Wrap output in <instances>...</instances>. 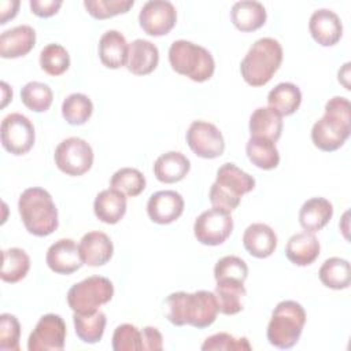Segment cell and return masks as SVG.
I'll list each match as a JSON object with an SVG mask.
<instances>
[{
    "mask_svg": "<svg viewBox=\"0 0 351 351\" xmlns=\"http://www.w3.org/2000/svg\"><path fill=\"white\" fill-rule=\"evenodd\" d=\"M166 317L176 326L191 325L197 329L207 328L214 324L218 315V303L214 292L196 291L173 292L166 300Z\"/></svg>",
    "mask_w": 351,
    "mask_h": 351,
    "instance_id": "1",
    "label": "cell"
},
{
    "mask_svg": "<svg viewBox=\"0 0 351 351\" xmlns=\"http://www.w3.org/2000/svg\"><path fill=\"white\" fill-rule=\"evenodd\" d=\"M351 132V106L348 99L335 96L325 104V114L311 129L313 144L324 151L333 152L344 145Z\"/></svg>",
    "mask_w": 351,
    "mask_h": 351,
    "instance_id": "2",
    "label": "cell"
},
{
    "mask_svg": "<svg viewBox=\"0 0 351 351\" xmlns=\"http://www.w3.org/2000/svg\"><path fill=\"white\" fill-rule=\"evenodd\" d=\"M18 211L26 230L33 236H49L59 225L58 208L51 193L43 188L25 189L18 200Z\"/></svg>",
    "mask_w": 351,
    "mask_h": 351,
    "instance_id": "3",
    "label": "cell"
},
{
    "mask_svg": "<svg viewBox=\"0 0 351 351\" xmlns=\"http://www.w3.org/2000/svg\"><path fill=\"white\" fill-rule=\"evenodd\" d=\"M282 62V47L271 38L256 40L240 63V73L244 81L251 86L266 85Z\"/></svg>",
    "mask_w": 351,
    "mask_h": 351,
    "instance_id": "4",
    "label": "cell"
},
{
    "mask_svg": "<svg viewBox=\"0 0 351 351\" xmlns=\"http://www.w3.org/2000/svg\"><path fill=\"white\" fill-rule=\"evenodd\" d=\"M255 188V178L243 171L234 163H223L217 170L215 182L210 188V202L213 207H218L232 213L241 202V196Z\"/></svg>",
    "mask_w": 351,
    "mask_h": 351,
    "instance_id": "5",
    "label": "cell"
},
{
    "mask_svg": "<svg viewBox=\"0 0 351 351\" xmlns=\"http://www.w3.org/2000/svg\"><path fill=\"white\" fill-rule=\"evenodd\" d=\"M306 324V311L295 300L280 302L270 317L266 336L271 346L287 350L293 347L303 332Z\"/></svg>",
    "mask_w": 351,
    "mask_h": 351,
    "instance_id": "6",
    "label": "cell"
},
{
    "mask_svg": "<svg viewBox=\"0 0 351 351\" xmlns=\"http://www.w3.org/2000/svg\"><path fill=\"white\" fill-rule=\"evenodd\" d=\"M171 69L195 82L210 80L215 70L213 55L204 48L186 40H177L169 48Z\"/></svg>",
    "mask_w": 351,
    "mask_h": 351,
    "instance_id": "7",
    "label": "cell"
},
{
    "mask_svg": "<svg viewBox=\"0 0 351 351\" xmlns=\"http://www.w3.org/2000/svg\"><path fill=\"white\" fill-rule=\"evenodd\" d=\"M112 296L114 285L107 277L90 276L69 289L67 304L74 313H89L108 303Z\"/></svg>",
    "mask_w": 351,
    "mask_h": 351,
    "instance_id": "8",
    "label": "cell"
},
{
    "mask_svg": "<svg viewBox=\"0 0 351 351\" xmlns=\"http://www.w3.org/2000/svg\"><path fill=\"white\" fill-rule=\"evenodd\" d=\"M56 167L71 177L82 176L93 165V149L81 137H69L58 144L53 154Z\"/></svg>",
    "mask_w": 351,
    "mask_h": 351,
    "instance_id": "9",
    "label": "cell"
},
{
    "mask_svg": "<svg viewBox=\"0 0 351 351\" xmlns=\"http://www.w3.org/2000/svg\"><path fill=\"white\" fill-rule=\"evenodd\" d=\"M233 219L229 211L213 207L203 211L193 223L196 240L204 245H219L232 234Z\"/></svg>",
    "mask_w": 351,
    "mask_h": 351,
    "instance_id": "10",
    "label": "cell"
},
{
    "mask_svg": "<svg viewBox=\"0 0 351 351\" xmlns=\"http://www.w3.org/2000/svg\"><path fill=\"white\" fill-rule=\"evenodd\" d=\"M1 145L12 155H25L34 145V126L32 121L19 112H11L1 121Z\"/></svg>",
    "mask_w": 351,
    "mask_h": 351,
    "instance_id": "11",
    "label": "cell"
},
{
    "mask_svg": "<svg viewBox=\"0 0 351 351\" xmlns=\"http://www.w3.org/2000/svg\"><path fill=\"white\" fill-rule=\"evenodd\" d=\"M191 151L203 159H215L225 151V140L219 129L206 121H193L186 132Z\"/></svg>",
    "mask_w": 351,
    "mask_h": 351,
    "instance_id": "12",
    "label": "cell"
},
{
    "mask_svg": "<svg viewBox=\"0 0 351 351\" xmlns=\"http://www.w3.org/2000/svg\"><path fill=\"white\" fill-rule=\"evenodd\" d=\"M66 324L58 314H45L36 324L27 340L29 351H60L64 348Z\"/></svg>",
    "mask_w": 351,
    "mask_h": 351,
    "instance_id": "13",
    "label": "cell"
},
{
    "mask_svg": "<svg viewBox=\"0 0 351 351\" xmlns=\"http://www.w3.org/2000/svg\"><path fill=\"white\" fill-rule=\"evenodd\" d=\"M138 22L148 36H166L176 26V7L167 0H149L141 7Z\"/></svg>",
    "mask_w": 351,
    "mask_h": 351,
    "instance_id": "14",
    "label": "cell"
},
{
    "mask_svg": "<svg viewBox=\"0 0 351 351\" xmlns=\"http://www.w3.org/2000/svg\"><path fill=\"white\" fill-rule=\"evenodd\" d=\"M184 206V199L178 192L158 191L147 202V214L152 222L167 225L181 217Z\"/></svg>",
    "mask_w": 351,
    "mask_h": 351,
    "instance_id": "15",
    "label": "cell"
},
{
    "mask_svg": "<svg viewBox=\"0 0 351 351\" xmlns=\"http://www.w3.org/2000/svg\"><path fill=\"white\" fill-rule=\"evenodd\" d=\"M47 266L58 274H71L81 269L84 261L77 243L71 239H59L49 245L45 255Z\"/></svg>",
    "mask_w": 351,
    "mask_h": 351,
    "instance_id": "16",
    "label": "cell"
},
{
    "mask_svg": "<svg viewBox=\"0 0 351 351\" xmlns=\"http://www.w3.org/2000/svg\"><path fill=\"white\" fill-rule=\"evenodd\" d=\"M308 30L314 41L322 47L337 44L343 36V25L339 15L328 8L315 10L311 14Z\"/></svg>",
    "mask_w": 351,
    "mask_h": 351,
    "instance_id": "17",
    "label": "cell"
},
{
    "mask_svg": "<svg viewBox=\"0 0 351 351\" xmlns=\"http://www.w3.org/2000/svg\"><path fill=\"white\" fill-rule=\"evenodd\" d=\"M78 248L84 265L92 267L106 265L114 254V245L111 239L106 233L99 230L85 233L78 244Z\"/></svg>",
    "mask_w": 351,
    "mask_h": 351,
    "instance_id": "18",
    "label": "cell"
},
{
    "mask_svg": "<svg viewBox=\"0 0 351 351\" xmlns=\"http://www.w3.org/2000/svg\"><path fill=\"white\" fill-rule=\"evenodd\" d=\"M36 45V32L29 25L8 29L0 36V56L15 59L27 55Z\"/></svg>",
    "mask_w": 351,
    "mask_h": 351,
    "instance_id": "19",
    "label": "cell"
},
{
    "mask_svg": "<svg viewBox=\"0 0 351 351\" xmlns=\"http://www.w3.org/2000/svg\"><path fill=\"white\" fill-rule=\"evenodd\" d=\"M243 244L251 256L265 259L274 252L277 247V236L269 225L256 222L251 223L244 230Z\"/></svg>",
    "mask_w": 351,
    "mask_h": 351,
    "instance_id": "20",
    "label": "cell"
},
{
    "mask_svg": "<svg viewBox=\"0 0 351 351\" xmlns=\"http://www.w3.org/2000/svg\"><path fill=\"white\" fill-rule=\"evenodd\" d=\"M159 63V51L148 40L137 38L129 44L126 67L134 75H147L152 73Z\"/></svg>",
    "mask_w": 351,
    "mask_h": 351,
    "instance_id": "21",
    "label": "cell"
},
{
    "mask_svg": "<svg viewBox=\"0 0 351 351\" xmlns=\"http://www.w3.org/2000/svg\"><path fill=\"white\" fill-rule=\"evenodd\" d=\"M129 44L125 36L118 30H107L99 40L100 62L108 69H121L126 66Z\"/></svg>",
    "mask_w": 351,
    "mask_h": 351,
    "instance_id": "22",
    "label": "cell"
},
{
    "mask_svg": "<svg viewBox=\"0 0 351 351\" xmlns=\"http://www.w3.org/2000/svg\"><path fill=\"white\" fill-rule=\"evenodd\" d=\"M93 213L104 223H118L126 213V196L114 188L103 189L95 197Z\"/></svg>",
    "mask_w": 351,
    "mask_h": 351,
    "instance_id": "23",
    "label": "cell"
},
{
    "mask_svg": "<svg viewBox=\"0 0 351 351\" xmlns=\"http://www.w3.org/2000/svg\"><path fill=\"white\" fill-rule=\"evenodd\" d=\"M319 241L310 232H300L289 237L285 247V256L296 266H308L319 255Z\"/></svg>",
    "mask_w": 351,
    "mask_h": 351,
    "instance_id": "24",
    "label": "cell"
},
{
    "mask_svg": "<svg viewBox=\"0 0 351 351\" xmlns=\"http://www.w3.org/2000/svg\"><path fill=\"white\" fill-rule=\"evenodd\" d=\"M189 169V159L178 151L165 152L154 163V174L163 184H174L184 180Z\"/></svg>",
    "mask_w": 351,
    "mask_h": 351,
    "instance_id": "25",
    "label": "cell"
},
{
    "mask_svg": "<svg viewBox=\"0 0 351 351\" xmlns=\"http://www.w3.org/2000/svg\"><path fill=\"white\" fill-rule=\"evenodd\" d=\"M266 8L262 3L254 0H241L233 4L230 19L240 32H254L266 23Z\"/></svg>",
    "mask_w": 351,
    "mask_h": 351,
    "instance_id": "26",
    "label": "cell"
},
{
    "mask_svg": "<svg viewBox=\"0 0 351 351\" xmlns=\"http://www.w3.org/2000/svg\"><path fill=\"white\" fill-rule=\"evenodd\" d=\"M333 215V206L325 197H311L299 210V223L304 232L315 233L325 228Z\"/></svg>",
    "mask_w": 351,
    "mask_h": 351,
    "instance_id": "27",
    "label": "cell"
},
{
    "mask_svg": "<svg viewBox=\"0 0 351 351\" xmlns=\"http://www.w3.org/2000/svg\"><path fill=\"white\" fill-rule=\"evenodd\" d=\"M214 293L218 303V313L234 315L243 310L244 298L247 295L243 281L218 280Z\"/></svg>",
    "mask_w": 351,
    "mask_h": 351,
    "instance_id": "28",
    "label": "cell"
},
{
    "mask_svg": "<svg viewBox=\"0 0 351 351\" xmlns=\"http://www.w3.org/2000/svg\"><path fill=\"white\" fill-rule=\"evenodd\" d=\"M251 137H262L270 141H277L282 133V117L267 107H258L250 117Z\"/></svg>",
    "mask_w": 351,
    "mask_h": 351,
    "instance_id": "29",
    "label": "cell"
},
{
    "mask_svg": "<svg viewBox=\"0 0 351 351\" xmlns=\"http://www.w3.org/2000/svg\"><path fill=\"white\" fill-rule=\"evenodd\" d=\"M74 329L77 337L88 344H95L101 340L106 329V314L99 308L89 313H74Z\"/></svg>",
    "mask_w": 351,
    "mask_h": 351,
    "instance_id": "30",
    "label": "cell"
},
{
    "mask_svg": "<svg viewBox=\"0 0 351 351\" xmlns=\"http://www.w3.org/2000/svg\"><path fill=\"white\" fill-rule=\"evenodd\" d=\"M302 103V92L292 82L277 84L267 95V104L281 117L296 112Z\"/></svg>",
    "mask_w": 351,
    "mask_h": 351,
    "instance_id": "31",
    "label": "cell"
},
{
    "mask_svg": "<svg viewBox=\"0 0 351 351\" xmlns=\"http://www.w3.org/2000/svg\"><path fill=\"white\" fill-rule=\"evenodd\" d=\"M318 277L326 288L336 291L346 289L351 284L350 262L339 256H332L321 265Z\"/></svg>",
    "mask_w": 351,
    "mask_h": 351,
    "instance_id": "32",
    "label": "cell"
},
{
    "mask_svg": "<svg viewBox=\"0 0 351 351\" xmlns=\"http://www.w3.org/2000/svg\"><path fill=\"white\" fill-rule=\"evenodd\" d=\"M245 152L252 165L262 170H273L280 163V154L274 141L262 137H250Z\"/></svg>",
    "mask_w": 351,
    "mask_h": 351,
    "instance_id": "33",
    "label": "cell"
},
{
    "mask_svg": "<svg viewBox=\"0 0 351 351\" xmlns=\"http://www.w3.org/2000/svg\"><path fill=\"white\" fill-rule=\"evenodd\" d=\"M3 263L0 278L4 282L15 284L26 277L30 269V258L29 255L18 247H12L3 251Z\"/></svg>",
    "mask_w": 351,
    "mask_h": 351,
    "instance_id": "34",
    "label": "cell"
},
{
    "mask_svg": "<svg viewBox=\"0 0 351 351\" xmlns=\"http://www.w3.org/2000/svg\"><path fill=\"white\" fill-rule=\"evenodd\" d=\"M93 112L92 100L84 93H71L62 103V115L67 123L84 125Z\"/></svg>",
    "mask_w": 351,
    "mask_h": 351,
    "instance_id": "35",
    "label": "cell"
},
{
    "mask_svg": "<svg viewBox=\"0 0 351 351\" xmlns=\"http://www.w3.org/2000/svg\"><path fill=\"white\" fill-rule=\"evenodd\" d=\"M110 188L119 191L125 196L134 197L145 189V177L134 167H122L112 174Z\"/></svg>",
    "mask_w": 351,
    "mask_h": 351,
    "instance_id": "36",
    "label": "cell"
},
{
    "mask_svg": "<svg viewBox=\"0 0 351 351\" xmlns=\"http://www.w3.org/2000/svg\"><path fill=\"white\" fill-rule=\"evenodd\" d=\"M21 100L30 111L44 112L49 110L53 100V93L47 84L32 81L21 89Z\"/></svg>",
    "mask_w": 351,
    "mask_h": 351,
    "instance_id": "37",
    "label": "cell"
},
{
    "mask_svg": "<svg viewBox=\"0 0 351 351\" xmlns=\"http://www.w3.org/2000/svg\"><path fill=\"white\" fill-rule=\"evenodd\" d=\"M40 66L48 75H62L70 66V55L60 44H48L40 52Z\"/></svg>",
    "mask_w": 351,
    "mask_h": 351,
    "instance_id": "38",
    "label": "cell"
},
{
    "mask_svg": "<svg viewBox=\"0 0 351 351\" xmlns=\"http://www.w3.org/2000/svg\"><path fill=\"white\" fill-rule=\"evenodd\" d=\"M133 0H85L84 7L95 19H108L128 12L133 7Z\"/></svg>",
    "mask_w": 351,
    "mask_h": 351,
    "instance_id": "39",
    "label": "cell"
},
{
    "mask_svg": "<svg viewBox=\"0 0 351 351\" xmlns=\"http://www.w3.org/2000/svg\"><path fill=\"white\" fill-rule=\"evenodd\" d=\"M248 277V266L244 259L236 255H226L217 261L214 266V278L218 280H237L245 281Z\"/></svg>",
    "mask_w": 351,
    "mask_h": 351,
    "instance_id": "40",
    "label": "cell"
},
{
    "mask_svg": "<svg viewBox=\"0 0 351 351\" xmlns=\"http://www.w3.org/2000/svg\"><path fill=\"white\" fill-rule=\"evenodd\" d=\"M114 351H140L143 350L141 330L132 324L118 325L112 333Z\"/></svg>",
    "mask_w": 351,
    "mask_h": 351,
    "instance_id": "41",
    "label": "cell"
},
{
    "mask_svg": "<svg viewBox=\"0 0 351 351\" xmlns=\"http://www.w3.org/2000/svg\"><path fill=\"white\" fill-rule=\"evenodd\" d=\"M252 347L247 337H234L226 332L215 333L207 337L203 344V351H214V350H226V351H250Z\"/></svg>",
    "mask_w": 351,
    "mask_h": 351,
    "instance_id": "42",
    "label": "cell"
},
{
    "mask_svg": "<svg viewBox=\"0 0 351 351\" xmlns=\"http://www.w3.org/2000/svg\"><path fill=\"white\" fill-rule=\"evenodd\" d=\"M21 325L15 315L3 313L0 315V350L19 351Z\"/></svg>",
    "mask_w": 351,
    "mask_h": 351,
    "instance_id": "43",
    "label": "cell"
},
{
    "mask_svg": "<svg viewBox=\"0 0 351 351\" xmlns=\"http://www.w3.org/2000/svg\"><path fill=\"white\" fill-rule=\"evenodd\" d=\"M30 10L40 18H49L55 15L62 7V0H30Z\"/></svg>",
    "mask_w": 351,
    "mask_h": 351,
    "instance_id": "44",
    "label": "cell"
},
{
    "mask_svg": "<svg viewBox=\"0 0 351 351\" xmlns=\"http://www.w3.org/2000/svg\"><path fill=\"white\" fill-rule=\"evenodd\" d=\"M141 343L143 350L159 351L163 348L162 333L155 326H145L141 330Z\"/></svg>",
    "mask_w": 351,
    "mask_h": 351,
    "instance_id": "45",
    "label": "cell"
},
{
    "mask_svg": "<svg viewBox=\"0 0 351 351\" xmlns=\"http://www.w3.org/2000/svg\"><path fill=\"white\" fill-rule=\"evenodd\" d=\"M19 1H0V25H5L10 19H12L18 14Z\"/></svg>",
    "mask_w": 351,
    "mask_h": 351,
    "instance_id": "46",
    "label": "cell"
},
{
    "mask_svg": "<svg viewBox=\"0 0 351 351\" xmlns=\"http://www.w3.org/2000/svg\"><path fill=\"white\" fill-rule=\"evenodd\" d=\"M1 107L4 108L10 100H12V90L11 88L3 81L1 82Z\"/></svg>",
    "mask_w": 351,
    "mask_h": 351,
    "instance_id": "47",
    "label": "cell"
},
{
    "mask_svg": "<svg viewBox=\"0 0 351 351\" xmlns=\"http://www.w3.org/2000/svg\"><path fill=\"white\" fill-rule=\"evenodd\" d=\"M348 75H350V63H346L343 69L339 70V82H341L346 89H350V84L347 81Z\"/></svg>",
    "mask_w": 351,
    "mask_h": 351,
    "instance_id": "48",
    "label": "cell"
}]
</instances>
